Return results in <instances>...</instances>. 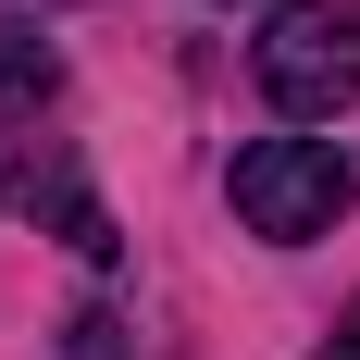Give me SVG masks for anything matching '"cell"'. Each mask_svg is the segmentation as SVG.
Returning a JSON list of instances; mask_svg holds the SVG:
<instances>
[{"instance_id":"cell-3","label":"cell","mask_w":360,"mask_h":360,"mask_svg":"<svg viewBox=\"0 0 360 360\" xmlns=\"http://www.w3.org/2000/svg\"><path fill=\"white\" fill-rule=\"evenodd\" d=\"M0 199H13V212H50L87 261L124 249V236H112V212L87 199V174H75V149H13V137H0Z\"/></svg>"},{"instance_id":"cell-6","label":"cell","mask_w":360,"mask_h":360,"mask_svg":"<svg viewBox=\"0 0 360 360\" xmlns=\"http://www.w3.org/2000/svg\"><path fill=\"white\" fill-rule=\"evenodd\" d=\"M323 360H360V298L335 311V335H323Z\"/></svg>"},{"instance_id":"cell-2","label":"cell","mask_w":360,"mask_h":360,"mask_svg":"<svg viewBox=\"0 0 360 360\" xmlns=\"http://www.w3.org/2000/svg\"><path fill=\"white\" fill-rule=\"evenodd\" d=\"M249 63H261V100L286 124H335L360 100V0H286Z\"/></svg>"},{"instance_id":"cell-1","label":"cell","mask_w":360,"mask_h":360,"mask_svg":"<svg viewBox=\"0 0 360 360\" xmlns=\"http://www.w3.org/2000/svg\"><path fill=\"white\" fill-rule=\"evenodd\" d=\"M224 199H236V224L249 236H274V249H311V236H335L360 199L348 149L335 137H249L236 149V174H224Z\"/></svg>"},{"instance_id":"cell-5","label":"cell","mask_w":360,"mask_h":360,"mask_svg":"<svg viewBox=\"0 0 360 360\" xmlns=\"http://www.w3.org/2000/svg\"><path fill=\"white\" fill-rule=\"evenodd\" d=\"M63 360H124V323H112V311H75V323H63Z\"/></svg>"},{"instance_id":"cell-4","label":"cell","mask_w":360,"mask_h":360,"mask_svg":"<svg viewBox=\"0 0 360 360\" xmlns=\"http://www.w3.org/2000/svg\"><path fill=\"white\" fill-rule=\"evenodd\" d=\"M50 87H63V50H50L37 25H0V124H25Z\"/></svg>"}]
</instances>
